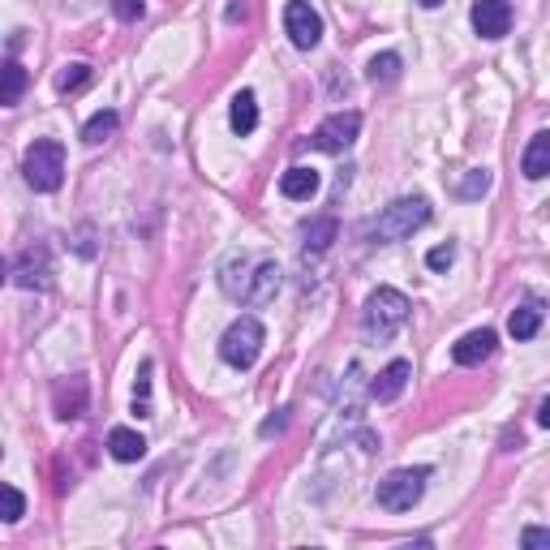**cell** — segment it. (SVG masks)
Wrapping results in <instances>:
<instances>
[{
    "mask_svg": "<svg viewBox=\"0 0 550 550\" xmlns=\"http://www.w3.org/2000/svg\"><path fill=\"white\" fill-rule=\"evenodd\" d=\"M263 340H267L263 323L245 314V318H237V323L224 331V340H220V357H224L233 370H250L254 361H258V353H263Z\"/></svg>",
    "mask_w": 550,
    "mask_h": 550,
    "instance_id": "8992f818",
    "label": "cell"
},
{
    "mask_svg": "<svg viewBox=\"0 0 550 550\" xmlns=\"http://www.w3.org/2000/svg\"><path fill=\"white\" fill-rule=\"evenodd\" d=\"M117 125H121L117 112H95V117L82 125V142L86 147H99V142H108L112 134H117Z\"/></svg>",
    "mask_w": 550,
    "mask_h": 550,
    "instance_id": "ffe728a7",
    "label": "cell"
},
{
    "mask_svg": "<svg viewBox=\"0 0 550 550\" xmlns=\"http://www.w3.org/2000/svg\"><path fill=\"white\" fill-rule=\"evenodd\" d=\"M22 516H26V495L13 486H0V520H5V525H18Z\"/></svg>",
    "mask_w": 550,
    "mask_h": 550,
    "instance_id": "603a6c76",
    "label": "cell"
},
{
    "mask_svg": "<svg viewBox=\"0 0 550 550\" xmlns=\"http://www.w3.org/2000/svg\"><path fill=\"white\" fill-rule=\"evenodd\" d=\"M400 56L396 52H383V56H374L370 61V82H396L400 78Z\"/></svg>",
    "mask_w": 550,
    "mask_h": 550,
    "instance_id": "cb8c5ba5",
    "label": "cell"
},
{
    "mask_svg": "<svg viewBox=\"0 0 550 550\" xmlns=\"http://www.w3.org/2000/svg\"><path fill=\"white\" fill-rule=\"evenodd\" d=\"M538 327H542V306H538V301H525V306L512 310V318H508V331L516 340H533V336H538Z\"/></svg>",
    "mask_w": 550,
    "mask_h": 550,
    "instance_id": "d6986e66",
    "label": "cell"
},
{
    "mask_svg": "<svg viewBox=\"0 0 550 550\" xmlns=\"http://www.w3.org/2000/svg\"><path fill=\"white\" fill-rule=\"evenodd\" d=\"M284 426H288V413H280V417H267L263 430H258V434H263V439H271V434H275V430H284Z\"/></svg>",
    "mask_w": 550,
    "mask_h": 550,
    "instance_id": "f1b7e54d",
    "label": "cell"
},
{
    "mask_svg": "<svg viewBox=\"0 0 550 550\" xmlns=\"http://www.w3.org/2000/svg\"><path fill=\"white\" fill-rule=\"evenodd\" d=\"M357 134H361V117H357V112H331V117L310 134V147L314 151H327V155H340V151L353 147Z\"/></svg>",
    "mask_w": 550,
    "mask_h": 550,
    "instance_id": "52a82bcc",
    "label": "cell"
},
{
    "mask_svg": "<svg viewBox=\"0 0 550 550\" xmlns=\"http://www.w3.org/2000/svg\"><path fill=\"white\" fill-rule=\"evenodd\" d=\"M284 31L293 39V48L310 52L318 48V39H323V18L310 9V0H288L284 5Z\"/></svg>",
    "mask_w": 550,
    "mask_h": 550,
    "instance_id": "ba28073f",
    "label": "cell"
},
{
    "mask_svg": "<svg viewBox=\"0 0 550 550\" xmlns=\"http://www.w3.org/2000/svg\"><path fill=\"white\" fill-rule=\"evenodd\" d=\"M486 190H490V172L473 168V172H465V181L456 185V198H482Z\"/></svg>",
    "mask_w": 550,
    "mask_h": 550,
    "instance_id": "d4e9b609",
    "label": "cell"
},
{
    "mask_svg": "<svg viewBox=\"0 0 550 550\" xmlns=\"http://www.w3.org/2000/svg\"><path fill=\"white\" fill-rule=\"evenodd\" d=\"M417 5H422V9H439L443 0H417Z\"/></svg>",
    "mask_w": 550,
    "mask_h": 550,
    "instance_id": "4dcf8cb0",
    "label": "cell"
},
{
    "mask_svg": "<svg viewBox=\"0 0 550 550\" xmlns=\"http://www.w3.org/2000/svg\"><path fill=\"white\" fill-rule=\"evenodd\" d=\"M469 18L482 39H503L512 31V0H473Z\"/></svg>",
    "mask_w": 550,
    "mask_h": 550,
    "instance_id": "30bf717a",
    "label": "cell"
},
{
    "mask_svg": "<svg viewBox=\"0 0 550 550\" xmlns=\"http://www.w3.org/2000/svg\"><path fill=\"white\" fill-rule=\"evenodd\" d=\"M538 426H550V400H542V409H538Z\"/></svg>",
    "mask_w": 550,
    "mask_h": 550,
    "instance_id": "f546056e",
    "label": "cell"
},
{
    "mask_svg": "<svg viewBox=\"0 0 550 550\" xmlns=\"http://www.w3.org/2000/svg\"><path fill=\"white\" fill-rule=\"evenodd\" d=\"M86 404H91V387H86L82 374H69V379H61L52 387V409L61 422H74V417L86 413Z\"/></svg>",
    "mask_w": 550,
    "mask_h": 550,
    "instance_id": "8fae6325",
    "label": "cell"
},
{
    "mask_svg": "<svg viewBox=\"0 0 550 550\" xmlns=\"http://www.w3.org/2000/svg\"><path fill=\"white\" fill-rule=\"evenodd\" d=\"M340 224L331 220V215H323V220H310L306 228H301V237H306V250H327L331 241H336Z\"/></svg>",
    "mask_w": 550,
    "mask_h": 550,
    "instance_id": "44dd1931",
    "label": "cell"
},
{
    "mask_svg": "<svg viewBox=\"0 0 550 550\" xmlns=\"http://www.w3.org/2000/svg\"><path fill=\"white\" fill-rule=\"evenodd\" d=\"M426 482H430V469H396L379 482L374 499H379V508H387V512H413L426 495Z\"/></svg>",
    "mask_w": 550,
    "mask_h": 550,
    "instance_id": "5b68a950",
    "label": "cell"
},
{
    "mask_svg": "<svg viewBox=\"0 0 550 550\" xmlns=\"http://www.w3.org/2000/svg\"><path fill=\"white\" fill-rule=\"evenodd\" d=\"M13 280H18L22 288H48L52 284V250L43 241L26 245V250L18 254V267H13Z\"/></svg>",
    "mask_w": 550,
    "mask_h": 550,
    "instance_id": "9c48e42d",
    "label": "cell"
},
{
    "mask_svg": "<svg viewBox=\"0 0 550 550\" xmlns=\"http://www.w3.org/2000/svg\"><path fill=\"white\" fill-rule=\"evenodd\" d=\"M520 172H525L529 181H542L546 172H550V134H546V129H542V134H533V138H529L525 159H520Z\"/></svg>",
    "mask_w": 550,
    "mask_h": 550,
    "instance_id": "2e32d148",
    "label": "cell"
},
{
    "mask_svg": "<svg viewBox=\"0 0 550 550\" xmlns=\"http://www.w3.org/2000/svg\"><path fill=\"white\" fill-rule=\"evenodd\" d=\"M409 379H413V366L400 357V361H392V366L379 370V379L370 383V396L379 400V404H392V400L404 392V387H409Z\"/></svg>",
    "mask_w": 550,
    "mask_h": 550,
    "instance_id": "4fadbf2b",
    "label": "cell"
},
{
    "mask_svg": "<svg viewBox=\"0 0 550 550\" xmlns=\"http://www.w3.org/2000/svg\"><path fill=\"white\" fill-rule=\"evenodd\" d=\"M22 177L39 194L61 190V181H65V147L56 138H35L31 147H26V155H22Z\"/></svg>",
    "mask_w": 550,
    "mask_h": 550,
    "instance_id": "3957f363",
    "label": "cell"
},
{
    "mask_svg": "<svg viewBox=\"0 0 550 550\" xmlns=\"http://www.w3.org/2000/svg\"><path fill=\"white\" fill-rule=\"evenodd\" d=\"M5 275H9V263H5V258H0V284H5Z\"/></svg>",
    "mask_w": 550,
    "mask_h": 550,
    "instance_id": "1f68e13d",
    "label": "cell"
},
{
    "mask_svg": "<svg viewBox=\"0 0 550 550\" xmlns=\"http://www.w3.org/2000/svg\"><path fill=\"white\" fill-rule=\"evenodd\" d=\"M108 452L121 460V465H134V460L147 456V439H142L138 430H129V426H112L108 430Z\"/></svg>",
    "mask_w": 550,
    "mask_h": 550,
    "instance_id": "9a60e30c",
    "label": "cell"
},
{
    "mask_svg": "<svg viewBox=\"0 0 550 550\" xmlns=\"http://www.w3.org/2000/svg\"><path fill=\"white\" fill-rule=\"evenodd\" d=\"M26 86H31V74L18 61H0V104L13 108L26 95Z\"/></svg>",
    "mask_w": 550,
    "mask_h": 550,
    "instance_id": "e0dca14e",
    "label": "cell"
},
{
    "mask_svg": "<svg viewBox=\"0 0 550 550\" xmlns=\"http://www.w3.org/2000/svg\"><path fill=\"white\" fill-rule=\"evenodd\" d=\"M520 542H525L529 550H538V546H550V529H525V538H520Z\"/></svg>",
    "mask_w": 550,
    "mask_h": 550,
    "instance_id": "83f0119b",
    "label": "cell"
},
{
    "mask_svg": "<svg viewBox=\"0 0 550 550\" xmlns=\"http://www.w3.org/2000/svg\"><path fill=\"white\" fill-rule=\"evenodd\" d=\"M430 224V202L422 194H413V198H396L392 207H387L379 220L370 224V241H404V237H413L417 228H426Z\"/></svg>",
    "mask_w": 550,
    "mask_h": 550,
    "instance_id": "277c9868",
    "label": "cell"
},
{
    "mask_svg": "<svg viewBox=\"0 0 550 550\" xmlns=\"http://www.w3.org/2000/svg\"><path fill=\"white\" fill-rule=\"evenodd\" d=\"M318 185H323V177H318L314 168L297 164V168H288L284 177H280V194L293 198V202H310V198L318 194Z\"/></svg>",
    "mask_w": 550,
    "mask_h": 550,
    "instance_id": "5bb4252c",
    "label": "cell"
},
{
    "mask_svg": "<svg viewBox=\"0 0 550 550\" xmlns=\"http://www.w3.org/2000/svg\"><path fill=\"white\" fill-rule=\"evenodd\" d=\"M112 13H117L121 22H138L142 18V0H112Z\"/></svg>",
    "mask_w": 550,
    "mask_h": 550,
    "instance_id": "4316f807",
    "label": "cell"
},
{
    "mask_svg": "<svg viewBox=\"0 0 550 550\" xmlns=\"http://www.w3.org/2000/svg\"><path fill=\"white\" fill-rule=\"evenodd\" d=\"M228 125H233V134H254V129H258V99H254V91L233 95V108H228Z\"/></svg>",
    "mask_w": 550,
    "mask_h": 550,
    "instance_id": "ac0fdd59",
    "label": "cell"
},
{
    "mask_svg": "<svg viewBox=\"0 0 550 550\" xmlns=\"http://www.w3.org/2000/svg\"><path fill=\"white\" fill-rule=\"evenodd\" d=\"M409 297L400 288H374L361 306V336L366 340H392L396 331L409 323Z\"/></svg>",
    "mask_w": 550,
    "mask_h": 550,
    "instance_id": "7a4b0ae2",
    "label": "cell"
},
{
    "mask_svg": "<svg viewBox=\"0 0 550 550\" xmlns=\"http://www.w3.org/2000/svg\"><path fill=\"white\" fill-rule=\"evenodd\" d=\"M452 263H456V245H452V241H447V245H434V250L426 254V267H430V271H447Z\"/></svg>",
    "mask_w": 550,
    "mask_h": 550,
    "instance_id": "484cf974",
    "label": "cell"
},
{
    "mask_svg": "<svg viewBox=\"0 0 550 550\" xmlns=\"http://www.w3.org/2000/svg\"><path fill=\"white\" fill-rule=\"evenodd\" d=\"M495 344H499V336H495L490 327H482V331H469V336H460L456 349H452V357H456V366H482V361L495 353Z\"/></svg>",
    "mask_w": 550,
    "mask_h": 550,
    "instance_id": "7c38bea8",
    "label": "cell"
},
{
    "mask_svg": "<svg viewBox=\"0 0 550 550\" xmlns=\"http://www.w3.org/2000/svg\"><path fill=\"white\" fill-rule=\"evenodd\" d=\"M86 82H91V65L74 61V65H65L61 74H56V91H61V95H74V91H82Z\"/></svg>",
    "mask_w": 550,
    "mask_h": 550,
    "instance_id": "7402d4cb",
    "label": "cell"
},
{
    "mask_svg": "<svg viewBox=\"0 0 550 550\" xmlns=\"http://www.w3.org/2000/svg\"><path fill=\"white\" fill-rule=\"evenodd\" d=\"M280 263L267 254H233L220 267V288L241 306H267L280 293Z\"/></svg>",
    "mask_w": 550,
    "mask_h": 550,
    "instance_id": "6da1fadb",
    "label": "cell"
}]
</instances>
